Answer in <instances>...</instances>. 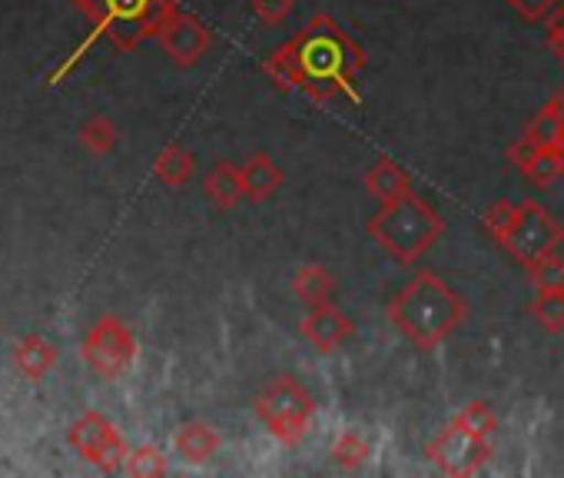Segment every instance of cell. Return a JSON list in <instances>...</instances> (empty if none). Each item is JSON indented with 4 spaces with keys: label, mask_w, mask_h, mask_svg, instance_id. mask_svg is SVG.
Returning <instances> with one entry per match:
<instances>
[{
    "label": "cell",
    "mask_w": 564,
    "mask_h": 478,
    "mask_svg": "<svg viewBox=\"0 0 564 478\" xmlns=\"http://www.w3.org/2000/svg\"><path fill=\"white\" fill-rule=\"evenodd\" d=\"M300 61V90L316 104L349 100L362 104L359 74L366 70V51L329 14H313L293 37Z\"/></svg>",
    "instance_id": "obj_1"
},
{
    "label": "cell",
    "mask_w": 564,
    "mask_h": 478,
    "mask_svg": "<svg viewBox=\"0 0 564 478\" xmlns=\"http://www.w3.org/2000/svg\"><path fill=\"white\" fill-rule=\"evenodd\" d=\"M386 316L392 329L419 352H435L462 329V323L468 319V303L438 273L419 270L386 303Z\"/></svg>",
    "instance_id": "obj_2"
},
{
    "label": "cell",
    "mask_w": 564,
    "mask_h": 478,
    "mask_svg": "<svg viewBox=\"0 0 564 478\" xmlns=\"http://www.w3.org/2000/svg\"><path fill=\"white\" fill-rule=\"evenodd\" d=\"M366 232L402 267L419 263L445 232L442 213L419 193H409L395 203H386L376 209V216L366 222Z\"/></svg>",
    "instance_id": "obj_3"
},
{
    "label": "cell",
    "mask_w": 564,
    "mask_h": 478,
    "mask_svg": "<svg viewBox=\"0 0 564 478\" xmlns=\"http://www.w3.org/2000/svg\"><path fill=\"white\" fill-rule=\"evenodd\" d=\"M252 412L265 435L282 448H300L310 438L313 419H316V399L310 389L293 376H275L262 385V392L252 402Z\"/></svg>",
    "instance_id": "obj_4"
},
{
    "label": "cell",
    "mask_w": 564,
    "mask_h": 478,
    "mask_svg": "<svg viewBox=\"0 0 564 478\" xmlns=\"http://www.w3.org/2000/svg\"><path fill=\"white\" fill-rule=\"evenodd\" d=\"M561 247H564V226L541 203L521 199L518 219H514L511 232L505 236L501 250L528 270L534 260L561 253Z\"/></svg>",
    "instance_id": "obj_5"
},
{
    "label": "cell",
    "mask_w": 564,
    "mask_h": 478,
    "mask_svg": "<svg viewBox=\"0 0 564 478\" xmlns=\"http://www.w3.org/2000/svg\"><path fill=\"white\" fill-rule=\"evenodd\" d=\"M425 458L442 471V475H478L488 458H491V438H478L468 435L465 428H458L455 422H448L429 445H425Z\"/></svg>",
    "instance_id": "obj_6"
},
{
    "label": "cell",
    "mask_w": 564,
    "mask_h": 478,
    "mask_svg": "<svg viewBox=\"0 0 564 478\" xmlns=\"http://www.w3.org/2000/svg\"><path fill=\"white\" fill-rule=\"evenodd\" d=\"M300 336H303L319 356H333V352H339V349L356 336V323H352L349 313H343L336 303H326V306L306 309V316L300 319Z\"/></svg>",
    "instance_id": "obj_7"
},
{
    "label": "cell",
    "mask_w": 564,
    "mask_h": 478,
    "mask_svg": "<svg viewBox=\"0 0 564 478\" xmlns=\"http://www.w3.org/2000/svg\"><path fill=\"white\" fill-rule=\"evenodd\" d=\"M508 163L531 183V186H551L564 176V150L561 146H534L524 133L508 146Z\"/></svg>",
    "instance_id": "obj_8"
},
{
    "label": "cell",
    "mask_w": 564,
    "mask_h": 478,
    "mask_svg": "<svg viewBox=\"0 0 564 478\" xmlns=\"http://www.w3.org/2000/svg\"><path fill=\"white\" fill-rule=\"evenodd\" d=\"M362 183H366V193H369L379 206L395 203V199H402V196L415 193V186H412V173H409L402 163H395L392 156H379V160L366 170Z\"/></svg>",
    "instance_id": "obj_9"
},
{
    "label": "cell",
    "mask_w": 564,
    "mask_h": 478,
    "mask_svg": "<svg viewBox=\"0 0 564 478\" xmlns=\"http://www.w3.org/2000/svg\"><path fill=\"white\" fill-rule=\"evenodd\" d=\"M242 189H246V199H252V203H265V199H272L279 189H282V183H286V176H282V170H279V163L269 156V153H262V150H256L242 166Z\"/></svg>",
    "instance_id": "obj_10"
},
{
    "label": "cell",
    "mask_w": 564,
    "mask_h": 478,
    "mask_svg": "<svg viewBox=\"0 0 564 478\" xmlns=\"http://www.w3.org/2000/svg\"><path fill=\"white\" fill-rule=\"evenodd\" d=\"M163 44H166V51H170L180 64H196V61L209 51L213 37H209L206 24H199L196 18H180L176 24L166 28Z\"/></svg>",
    "instance_id": "obj_11"
},
{
    "label": "cell",
    "mask_w": 564,
    "mask_h": 478,
    "mask_svg": "<svg viewBox=\"0 0 564 478\" xmlns=\"http://www.w3.org/2000/svg\"><path fill=\"white\" fill-rule=\"evenodd\" d=\"M336 293H339V280L333 276V270H326V267H319V263H306V267L293 276V296H296L306 309L336 303Z\"/></svg>",
    "instance_id": "obj_12"
},
{
    "label": "cell",
    "mask_w": 564,
    "mask_h": 478,
    "mask_svg": "<svg viewBox=\"0 0 564 478\" xmlns=\"http://www.w3.org/2000/svg\"><path fill=\"white\" fill-rule=\"evenodd\" d=\"M376 455V442L366 428H343L333 445H329V458L336 468L343 471H359L369 465V458Z\"/></svg>",
    "instance_id": "obj_13"
},
{
    "label": "cell",
    "mask_w": 564,
    "mask_h": 478,
    "mask_svg": "<svg viewBox=\"0 0 564 478\" xmlns=\"http://www.w3.org/2000/svg\"><path fill=\"white\" fill-rule=\"evenodd\" d=\"M223 438L213 425L206 422H186L176 432V452L189 461V465H206L216 452H219Z\"/></svg>",
    "instance_id": "obj_14"
},
{
    "label": "cell",
    "mask_w": 564,
    "mask_h": 478,
    "mask_svg": "<svg viewBox=\"0 0 564 478\" xmlns=\"http://www.w3.org/2000/svg\"><path fill=\"white\" fill-rule=\"evenodd\" d=\"M524 137L534 146H561L564 150V94H554L528 123Z\"/></svg>",
    "instance_id": "obj_15"
},
{
    "label": "cell",
    "mask_w": 564,
    "mask_h": 478,
    "mask_svg": "<svg viewBox=\"0 0 564 478\" xmlns=\"http://www.w3.org/2000/svg\"><path fill=\"white\" fill-rule=\"evenodd\" d=\"M262 74L265 80L279 90V94H293L300 90V61H296V44L293 37L286 44H279L265 61H262Z\"/></svg>",
    "instance_id": "obj_16"
},
{
    "label": "cell",
    "mask_w": 564,
    "mask_h": 478,
    "mask_svg": "<svg viewBox=\"0 0 564 478\" xmlns=\"http://www.w3.org/2000/svg\"><path fill=\"white\" fill-rule=\"evenodd\" d=\"M206 196L219 206V209H232L239 199H246L242 189V170L229 160L216 163L206 176Z\"/></svg>",
    "instance_id": "obj_17"
},
{
    "label": "cell",
    "mask_w": 564,
    "mask_h": 478,
    "mask_svg": "<svg viewBox=\"0 0 564 478\" xmlns=\"http://www.w3.org/2000/svg\"><path fill=\"white\" fill-rule=\"evenodd\" d=\"M452 422H455L458 428H465L468 435H478V438H495V432H498V415H495V409H491L488 402H481V399H475V402H468L465 409H458Z\"/></svg>",
    "instance_id": "obj_18"
},
{
    "label": "cell",
    "mask_w": 564,
    "mask_h": 478,
    "mask_svg": "<svg viewBox=\"0 0 564 478\" xmlns=\"http://www.w3.org/2000/svg\"><path fill=\"white\" fill-rule=\"evenodd\" d=\"M531 319L544 329V333H561L564 329V290H544L534 293L531 300Z\"/></svg>",
    "instance_id": "obj_19"
},
{
    "label": "cell",
    "mask_w": 564,
    "mask_h": 478,
    "mask_svg": "<svg viewBox=\"0 0 564 478\" xmlns=\"http://www.w3.org/2000/svg\"><path fill=\"white\" fill-rule=\"evenodd\" d=\"M518 209H521V203L498 199V203H491V206L481 213V226H485V232L495 239L498 247L505 243V236L511 232V226H514V219H518Z\"/></svg>",
    "instance_id": "obj_20"
},
{
    "label": "cell",
    "mask_w": 564,
    "mask_h": 478,
    "mask_svg": "<svg viewBox=\"0 0 564 478\" xmlns=\"http://www.w3.org/2000/svg\"><path fill=\"white\" fill-rule=\"evenodd\" d=\"M528 283L534 286V293L564 290V260H561V253H551V257L534 260L528 267Z\"/></svg>",
    "instance_id": "obj_21"
},
{
    "label": "cell",
    "mask_w": 564,
    "mask_h": 478,
    "mask_svg": "<svg viewBox=\"0 0 564 478\" xmlns=\"http://www.w3.org/2000/svg\"><path fill=\"white\" fill-rule=\"evenodd\" d=\"M296 0H249V11L262 28H282L290 21Z\"/></svg>",
    "instance_id": "obj_22"
},
{
    "label": "cell",
    "mask_w": 564,
    "mask_h": 478,
    "mask_svg": "<svg viewBox=\"0 0 564 478\" xmlns=\"http://www.w3.org/2000/svg\"><path fill=\"white\" fill-rule=\"evenodd\" d=\"M505 4L528 24H544L557 8H561V0H505Z\"/></svg>",
    "instance_id": "obj_23"
},
{
    "label": "cell",
    "mask_w": 564,
    "mask_h": 478,
    "mask_svg": "<svg viewBox=\"0 0 564 478\" xmlns=\"http://www.w3.org/2000/svg\"><path fill=\"white\" fill-rule=\"evenodd\" d=\"M189 173H193V156H189V153H183L180 146H173V150L160 160V176H163L166 183H173V186L186 183V180H189Z\"/></svg>",
    "instance_id": "obj_24"
},
{
    "label": "cell",
    "mask_w": 564,
    "mask_h": 478,
    "mask_svg": "<svg viewBox=\"0 0 564 478\" xmlns=\"http://www.w3.org/2000/svg\"><path fill=\"white\" fill-rule=\"evenodd\" d=\"M544 41H547V51L564 67V0H561V8L544 21Z\"/></svg>",
    "instance_id": "obj_25"
}]
</instances>
